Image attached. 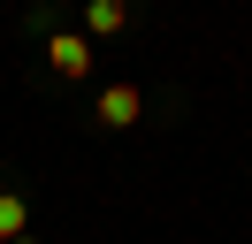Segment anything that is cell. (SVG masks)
<instances>
[{
  "instance_id": "1",
  "label": "cell",
  "mask_w": 252,
  "mask_h": 244,
  "mask_svg": "<svg viewBox=\"0 0 252 244\" xmlns=\"http://www.w3.org/2000/svg\"><path fill=\"white\" fill-rule=\"evenodd\" d=\"M46 61H54V76L77 84V76H92V38H84V30H54V38H46Z\"/></svg>"
},
{
  "instance_id": "2",
  "label": "cell",
  "mask_w": 252,
  "mask_h": 244,
  "mask_svg": "<svg viewBox=\"0 0 252 244\" xmlns=\"http://www.w3.org/2000/svg\"><path fill=\"white\" fill-rule=\"evenodd\" d=\"M92 115L107 122V130H130V122L145 115V92H138V84H107V92H99V107H92Z\"/></svg>"
},
{
  "instance_id": "3",
  "label": "cell",
  "mask_w": 252,
  "mask_h": 244,
  "mask_svg": "<svg viewBox=\"0 0 252 244\" xmlns=\"http://www.w3.org/2000/svg\"><path fill=\"white\" fill-rule=\"evenodd\" d=\"M123 23H130V0H84V30L107 38V30H123Z\"/></svg>"
},
{
  "instance_id": "4",
  "label": "cell",
  "mask_w": 252,
  "mask_h": 244,
  "mask_svg": "<svg viewBox=\"0 0 252 244\" xmlns=\"http://www.w3.org/2000/svg\"><path fill=\"white\" fill-rule=\"evenodd\" d=\"M23 237V191H0V244Z\"/></svg>"
},
{
  "instance_id": "5",
  "label": "cell",
  "mask_w": 252,
  "mask_h": 244,
  "mask_svg": "<svg viewBox=\"0 0 252 244\" xmlns=\"http://www.w3.org/2000/svg\"><path fill=\"white\" fill-rule=\"evenodd\" d=\"M8 244H31V237H8Z\"/></svg>"
}]
</instances>
